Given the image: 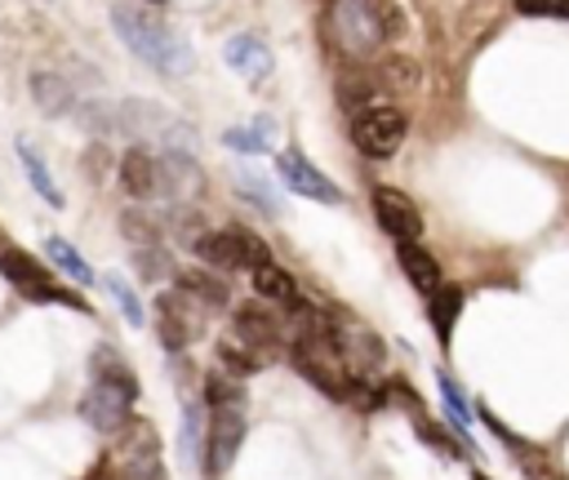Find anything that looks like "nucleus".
Masks as SVG:
<instances>
[{"instance_id": "28", "label": "nucleus", "mask_w": 569, "mask_h": 480, "mask_svg": "<svg viewBox=\"0 0 569 480\" xmlns=\"http://www.w3.org/2000/svg\"><path fill=\"white\" fill-rule=\"evenodd\" d=\"M525 18H565L569 22V0H516Z\"/></svg>"}, {"instance_id": "24", "label": "nucleus", "mask_w": 569, "mask_h": 480, "mask_svg": "<svg viewBox=\"0 0 569 480\" xmlns=\"http://www.w3.org/2000/svg\"><path fill=\"white\" fill-rule=\"evenodd\" d=\"M418 418V436L427 440V449H436V453H445V458H462V444L445 431V427H436L431 418H422V413H413Z\"/></svg>"}, {"instance_id": "1", "label": "nucleus", "mask_w": 569, "mask_h": 480, "mask_svg": "<svg viewBox=\"0 0 569 480\" xmlns=\"http://www.w3.org/2000/svg\"><path fill=\"white\" fill-rule=\"evenodd\" d=\"M111 31L156 71H169V76H182L191 71V44L178 27H169L164 18L138 9V4H116L111 9Z\"/></svg>"}, {"instance_id": "10", "label": "nucleus", "mask_w": 569, "mask_h": 480, "mask_svg": "<svg viewBox=\"0 0 569 480\" xmlns=\"http://www.w3.org/2000/svg\"><path fill=\"white\" fill-rule=\"evenodd\" d=\"M276 169H280V178H284L289 191H298V196H307V200H320V204H342V191H338L307 156L280 151V156H276Z\"/></svg>"}, {"instance_id": "16", "label": "nucleus", "mask_w": 569, "mask_h": 480, "mask_svg": "<svg viewBox=\"0 0 569 480\" xmlns=\"http://www.w3.org/2000/svg\"><path fill=\"white\" fill-rule=\"evenodd\" d=\"M249 276H253L258 298H267V302H276V307H298V284H293V276H289V271H280L276 262L253 267Z\"/></svg>"}, {"instance_id": "33", "label": "nucleus", "mask_w": 569, "mask_h": 480, "mask_svg": "<svg viewBox=\"0 0 569 480\" xmlns=\"http://www.w3.org/2000/svg\"><path fill=\"white\" fill-rule=\"evenodd\" d=\"M147 4H160V0H147Z\"/></svg>"}, {"instance_id": "32", "label": "nucleus", "mask_w": 569, "mask_h": 480, "mask_svg": "<svg viewBox=\"0 0 569 480\" xmlns=\"http://www.w3.org/2000/svg\"><path fill=\"white\" fill-rule=\"evenodd\" d=\"M471 480H489V476H480V471H476V476H471Z\"/></svg>"}, {"instance_id": "22", "label": "nucleus", "mask_w": 569, "mask_h": 480, "mask_svg": "<svg viewBox=\"0 0 569 480\" xmlns=\"http://www.w3.org/2000/svg\"><path fill=\"white\" fill-rule=\"evenodd\" d=\"M218 364H222L227 378H231V373H236V378H249V373L258 369V356H253L249 347H240L236 338H222V342H218Z\"/></svg>"}, {"instance_id": "14", "label": "nucleus", "mask_w": 569, "mask_h": 480, "mask_svg": "<svg viewBox=\"0 0 569 480\" xmlns=\"http://www.w3.org/2000/svg\"><path fill=\"white\" fill-rule=\"evenodd\" d=\"M400 271L409 276V284L413 289H422V293H436L440 289V262L422 249V244H400Z\"/></svg>"}, {"instance_id": "27", "label": "nucleus", "mask_w": 569, "mask_h": 480, "mask_svg": "<svg viewBox=\"0 0 569 480\" xmlns=\"http://www.w3.org/2000/svg\"><path fill=\"white\" fill-rule=\"evenodd\" d=\"M138 271H142L147 280H164V276L173 271V262H169V253H164V249L147 244V249H138Z\"/></svg>"}, {"instance_id": "26", "label": "nucleus", "mask_w": 569, "mask_h": 480, "mask_svg": "<svg viewBox=\"0 0 569 480\" xmlns=\"http://www.w3.org/2000/svg\"><path fill=\"white\" fill-rule=\"evenodd\" d=\"M440 396H445V409H449V418L467 431L471 427V409H467V400H462V391H458V382L449 378V373H440Z\"/></svg>"}, {"instance_id": "11", "label": "nucleus", "mask_w": 569, "mask_h": 480, "mask_svg": "<svg viewBox=\"0 0 569 480\" xmlns=\"http://www.w3.org/2000/svg\"><path fill=\"white\" fill-rule=\"evenodd\" d=\"M222 58H227V67H231L240 80H249V84H262V80L271 76V67H276V58H271L267 40H262V36H253V31L231 36V40L222 44Z\"/></svg>"}, {"instance_id": "30", "label": "nucleus", "mask_w": 569, "mask_h": 480, "mask_svg": "<svg viewBox=\"0 0 569 480\" xmlns=\"http://www.w3.org/2000/svg\"><path fill=\"white\" fill-rule=\"evenodd\" d=\"M240 182H244V187H249V196H253V200H258V204H262V209H267V213H280V200H276V196H267V191H271V187H267V182H262V178H253V173H244V178H240Z\"/></svg>"}, {"instance_id": "15", "label": "nucleus", "mask_w": 569, "mask_h": 480, "mask_svg": "<svg viewBox=\"0 0 569 480\" xmlns=\"http://www.w3.org/2000/svg\"><path fill=\"white\" fill-rule=\"evenodd\" d=\"M427 316H431V329H436L440 347H449L453 324H458V316H462V289H458V284L436 289V293H431V302H427Z\"/></svg>"}, {"instance_id": "4", "label": "nucleus", "mask_w": 569, "mask_h": 480, "mask_svg": "<svg viewBox=\"0 0 569 480\" xmlns=\"http://www.w3.org/2000/svg\"><path fill=\"white\" fill-rule=\"evenodd\" d=\"M196 253L218 267V271H253V267H267L271 262V249L253 236V231H240V227H227V231H204L196 240Z\"/></svg>"}, {"instance_id": "21", "label": "nucleus", "mask_w": 569, "mask_h": 480, "mask_svg": "<svg viewBox=\"0 0 569 480\" xmlns=\"http://www.w3.org/2000/svg\"><path fill=\"white\" fill-rule=\"evenodd\" d=\"M31 93H36V102H40L44 111H67V107H71L67 84H62L58 76H49V71H36V76H31Z\"/></svg>"}, {"instance_id": "20", "label": "nucleus", "mask_w": 569, "mask_h": 480, "mask_svg": "<svg viewBox=\"0 0 569 480\" xmlns=\"http://www.w3.org/2000/svg\"><path fill=\"white\" fill-rule=\"evenodd\" d=\"M178 289L191 293V298H200V302H209V307H222L227 302V284L218 276H209V271H178Z\"/></svg>"}, {"instance_id": "31", "label": "nucleus", "mask_w": 569, "mask_h": 480, "mask_svg": "<svg viewBox=\"0 0 569 480\" xmlns=\"http://www.w3.org/2000/svg\"><path fill=\"white\" fill-rule=\"evenodd\" d=\"M222 142H227V147H236V151H258V147H262V142H258L253 133H244V129H227V133H222Z\"/></svg>"}, {"instance_id": "17", "label": "nucleus", "mask_w": 569, "mask_h": 480, "mask_svg": "<svg viewBox=\"0 0 569 480\" xmlns=\"http://www.w3.org/2000/svg\"><path fill=\"white\" fill-rule=\"evenodd\" d=\"M502 444H507L511 458L520 462L525 480H556V462H551V453H542L538 444H529V440H520V436H507Z\"/></svg>"}, {"instance_id": "25", "label": "nucleus", "mask_w": 569, "mask_h": 480, "mask_svg": "<svg viewBox=\"0 0 569 480\" xmlns=\"http://www.w3.org/2000/svg\"><path fill=\"white\" fill-rule=\"evenodd\" d=\"M200 409L204 404H196V400L182 404V458L187 462H196V449H200Z\"/></svg>"}, {"instance_id": "2", "label": "nucleus", "mask_w": 569, "mask_h": 480, "mask_svg": "<svg viewBox=\"0 0 569 480\" xmlns=\"http://www.w3.org/2000/svg\"><path fill=\"white\" fill-rule=\"evenodd\" d=\"M133 396H138V382H133L129 364L116 360V356L102 347V351H98L93 382H89V391H84V400H80L84 422H89L93 431H102V436L120 431V427L129 422V404H133Z\"/></svg>"}, {"instance_id": "23", "label": "nucleus", "mask_w": 569, "mask_h": 480, "mask_svg": "<svg viewBox=\"0 0 569 480\" xmlns=\"http://www.w3.org/2000/svg\"><path fill=\"white\" fill-rule=\"evenodd\" d=\"M102 289L116 298V307H120V316H124L129 324H142V302H138V293H133L116 271H111V276H102Z\"/></svg>"}, {"instance_id": "13", "label": "nucleus", "mask_w": 569, "mask_h": 480, "mask_svg": "<svg viewBox=\"0 0 569 480\" xmlns=\"http://www.w3.org/2000/svg\"><path fill=\"white\" fill-rule=\"evenodd\" d=\"M120 187H124V196H133V200H151V196H160L156 156H151L147 147H129V151L120 156Z\"/></svg>"}, {"instance_id": "3", "label": "nucleus", "mask_w": 569, "mask_h": 480, "mask_svg": "<svg viewBox=\"0 0 569 480\" xmlns=\"http://www.w3.org/2000/svg\"><path fill=\"white\" fill-rule=\"evenodd\" d=\"M333 31L347 58H373L400 31V9L391 0H338Z\"/></svg>"}, {"instance_id": "12", "label": "nucleus", "mask_w": 569, "mask_h": 480, "mask_svg": "<svg viewBox=\"0 0 569 480\" xmlns=\"http://www.w3.org/2000/svg\"><path fill=\"white\" fill-rule=\"evenodd\" d=\"M280 333H284V320H276L267 307H240L236 311V342L249 347L253 356L271 351L280 342Z\"/></svg>"}, {"instance_id": "8", "label": "nucleus", "mask_w": 569, "mask_h": 480, "mask_svg": "<svg viewBox=\"0 0 569 480\" xmlns=\"http://www.w3.org/2000/svg\"><path fill=\"white\" fill-rule=\"evenodd\" d=\"M240 440H244V404H218L209 409V453H204V471L209 476H222L231 467V458L240 453Z\"/></svg>"}, {"instance_id": "6", "label": "nucleus", "mask_w": 569, "mask_h": 480, "mask_svg": "<svg viewBox=\"0 0 569 480\" xmlns=\"http://www.w3.org/2000/svg\"><path fill=\"white\" fill-rule=\"evenodd\" d=\"M200 329H204V316H200V307H196L191 293L164 289V293L156 298V333H160V342H164L169 351H182L187 342H196Z\"/></svg>"}, {"instance_id": "5", "label": "nucleus", "mask_w": 569, "mask_h": 480, "mask_svg": "<svg viewBox=\"0 0 569 480\" xmlns=\"http://www.w3.org/2000/svg\"><path fill=\"white\" fill-rule=\"evenodd\" d=\"M0 271H4V280L18 284L31 302H62V307L84 311V298H76L71 289H58L53 276H49V267L36 262L27 249H4V253H0Z\"/></svg>"}, {"instance_id": "19", "label": "nucleus", "mask_w": 569, "mask_h": 480, "mask_svg": "<svg viewBox=\"0 0 569 480\" xmlns=\"http://www.w3.org/2000/svg\"><path fill=\"white\" fill-rule=\"evenodd\" d=\"M44 258H49V262H53L62 276H71L76 284H89V280H93L89 262H84V258H80V253H76V249H71L62 236H49V240H44Z\"/></svg>"}, {"instance_id": "7", "label": "nucleus", "mask_w": 569, "mask_h": 480, "mask_svg": "<svg viewBox=\"0 0 569 480\" xmlns=\"http://www.w3.org/2000/svg\"><path fill=\"white\" fill-rule=\"evenodd\" d=\"M405 129H409V120H405L396 107H365V111H356V120H351V142H356L365 156L382 160V156H391V151L405 142Z\"/></svg>"}, {"instance_id": "29", "label": "nucleus", "mask_w": 569, "mask_h": 480, "mask_svg": "<svg viewBox=\"0 0 569 480\" xmlns=\"http://www.w3.org/2000/svg\"><path fill=\"white\" fill-rule=\"evenodd\" d=\"M120 231H124V236H129V240H138V244H142V249H147V244H156V240H160V231H151V222H147V218H142V213H129V218H124V222H120Z\"/></svg>"}, {"instance_id": "18", "label": "nucleus", "mask_w": 569, "mask_h": 480, "mask_svg": "<svg viewBox=\"0 0 569 480\" xmlns=\"http://www.w3.org/2000/svg\"><path fill=\"white\" fill-rule=\"evenodd\" d=\"M18 160H22V169H27V178H31V187H36V196H40L44 204H53V209H62L67 200H62V191L53 187V178L44 173V164H40V156H36V147H31V142H18Z\"/></svg>"}, {"instance_id": "9", "label": "nucleus", "mask_w": 569, "mask_h": 480, "mask_svg": "<svg viewBox=\"0 0 569 480\" xmlns=\"http://www.w3.org/2000/svg\"><path fill=\"white\" fill-rule=\"evenodd\" d=\"M373 213H378V227L387 236H396L400 244H413L422 236V213L413 209V200L396 187H373Z\"/></svg>"}]
</instances>
